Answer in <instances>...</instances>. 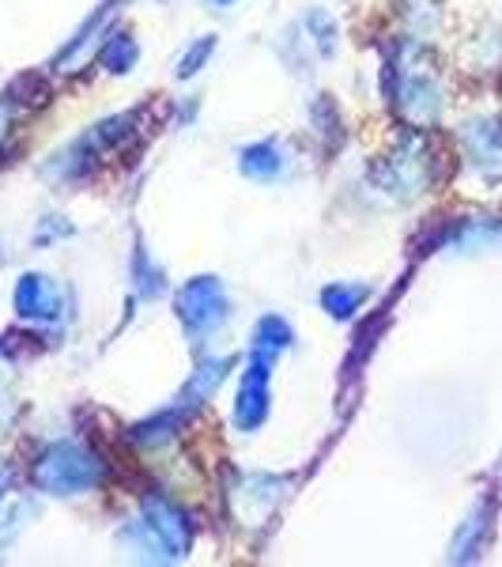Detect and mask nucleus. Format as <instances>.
Listing matches in <instances>:
<instances>
[{"label": "nucleus", "instance_id": "obj_1", "mask_svg": "<svg viewBox=\"0 0 502 567\" xmlns=\"http://www.w3.org/2000/svg\"><path fill=\"white\" fill-rule=\"evenodd\" d=\"M103 462L95 458V451H87L84 443H53L50 451L34 462V484L50 496H80L103 484Z\"/></svg>", "mask_w": 502, "mask_h": 567}, {"label": "nucleus", "instance_id": "obj_2", "mask_svg": "<svg viewBox=\"0 0 502 567\" xmlns=\"http://www.w3.org/2000/svg\"><path fill=\"white\" fill-rule=\"evenodd\" d=\"M125 537H136L140 553H151L155 560H178L189 548V523L186 515L167 499H144L140 518L125 529Z\"/></svg>", "mask_w": 502, "mask_h": 567}, {"label": "nucleus", "instance_id": "obj_3", "mask_svg": "<svg viewBox=\"0 0 502 567\" xmlns=\"http://www.w3.org/2000/svg\"><path fill=\"white\" fill-rule=\"evenodd\" d=\"M227 291L216 277H197L178 291V318L189 337L216 333L227 322Z\"/></svg>", "mask_w": 502, "mask_h": 567}, {"label": "nucleus", "instance_id": "obj_4", "mask_svg": "<svg viewBox=\"0 0 502 567\" xmlns=\"http://www.w3.org/2000/svg\"><path fill=\"white\" fill-rule=\"evenodd\" d=\"M269 374H272V352L253 349L239 382V398H234V424L242 432H258L264 416H269Z\"/></svg>", "mask_w": 502, "mask_h": 567}, {"label": "nucleus", "instance_id": "obj_5", "mask_svg": "<svg viewBox=\"0 0 502 567\" xmlns=\"http://www.w3.org/2000/svg\"><path fill=\"white\" fill-rule=\"evenodd\" d=\"M427 178H431V159H423L419 136H408V141L386 159V189L394 186L397 194L416 197V194H423Z\"/></svg>", "mask_w": 502, "mask_h": 567}, {"label": "nucleus", "instance_id": "obj_6", "mask_svg": "<svg viewBox=\"0 0 502 567\" xmlns=\"http://www.w3.org/2000/svg\"><path fill=\"white\" fill-rule=\"evenodd\" d=\"M61 288L42 272H27V277L15 284V315L27 318V322H53L61 315Z\"/></svg>", "mask_w": 502, "mask_h": 567}, {"label": "nucleus", "instance_id": "obj_7", "mask_svg": "<svg viewBox=\"0 0 502 567\" xmlns=\"http://www.w3.org/2000/svg\"><path fill=\"white\" fill-rule=\"evenodd\" d=\"M239 167L253 182H276L287 171V152L280 141H258L239 152Z\"/></svg>", "mask_w": 502, "mask_h": 567}, {"label": "nucleus", "instance_id": "obj_8", "mask_svg": "<svg viewBox=\"0 0 502 567\" xmlns=\"http://www.w3.org/2000/svg\"><path fill=\"white\" fill-rule=\"evenodd\" d=\"M464 144H469V159L488 175L502 171V130L495 122H472L464 130Z\"/></svg>", "mask_w": 502, "mask_h": 567}, {"label": "nucleus", "instance_id": "obj_9", "mask_svg": "<svg viewBox=\"0 0 502 567\" xmlns=\"http://www.w3.org/2000/svg\"><path fill=\"white\" fill-rule=\"evenodd\" d=\"M370 291L363 288V284H328L322 291V307L328 310L333 318H352L355 310L367 303Z\"/></svg>", "mask_w": 502, "mask_h": 567}, {"label": "nucleus", "instance_id": "obj_10", "mask_svg": "<svg viewBox=\"0 0 502 567\" xmlns=\"http://www.w3.org/2000/svg\"><path fill=\"white\" fill-rule=\"evenodd\" d=\"M291 341H295V333H291V326L276 315L261 318L258 333H253V349H264V352H280V349H287Z\"/></svg>", "mask_w": 502, "mask_h": 567}, {"label": "nucleus", "instance_id": "obj_11", "mask_svg": "<svg viewBox=\"0 0 502 567\" xmlns=\"http://www.w3.org/2000/svg\"><path fill=\"white\" fill-rule=\"evenodd\" d=\"M483 529H488V507H477L469 518H464V526H461L458 542H453V560H469V556L477 553V545H480Z\"/></svg>", "mask_w": 502, "mask_h": 567}, {"label": "nucleus", "instance_id": "obj_12", "mask_svg": "<svg viewBox=\"0 0 502 567\" xmlns=\"http://www.w3.org/2000/svg\"><path fill=\"white\" fill-rule=\"evenodd\" d=\"M103 65L106 72H129L136 65V42L129 34H114L103 50Z\"/></svg>", "mask_w": 502, "mask_h": 567}, {"label": "nucleus", "instance_id": "obj_13", "mask_svg": "<svg viewBox=\"0 0 502 567\" xmlns=\"http://www.w3.org/2000/svg\"><path fill=\"white\" fill-rule=\"evenodd\" d=\"M212 50H216V39H200V42L194 45V50H189L186 58L178 61V69H175V72H178L181 80L197 76V72H200V65H205V61L212 58Z\"/></svg>", "mask_w": 502, "mask_h": 567}, {"label": "nucleus", "instance_id": "obj_14", "mask_svg": "<svg viewBox=\"0 0 502 567\" xmlns=\"http://www.w3.org/2000/svg\"><path fill=\"white\" fill-rule=\"evenodd\" d=\"M310 27H314V39L322 45V53H333L336 50V23L328 20L325 12H310Z\"/></svg>", "mask_w": 502, "mask_h": 567}, {"label": "nucleus", "instance_id": "obj_15", "mask_svg": "<svg viewBox=\"0 0 502 567\" xmlns=\"http://www.w3.org/2000/svg\"><path fill=\"white\" fill-rule=\"evenodd\" d=\"M4 125H8V110H0V136H4Z\"/></svg>", "mask_w": 502, "mask_h": 567}, {"label": "nucleus", "instance_id": "obj_16", "mask_svg": "<svg viewBox=\"0 0 502 567\" xmlns=\"http://www.w3.org/2000/svg\"><path fill=\"white\" fill-rule=\"evenodd\" d=\"M216 4H231V0H216Z\"/></svg>", "mask_w": 502, "mask_h": 567}, {"label": "nucleus", "instance_id": "obj_17", "mask_svg": "<svg viewBox=\"0 0 502 567\" xmlns=\"http://www.w3.org/2000/svg\"><path fill=\"white\" fill-rule=\"evenodd\" d=\"M499 470H502V465H499Z\"/></svg>", "mask_w": 502, "mask_h": 567}]
</instances>
